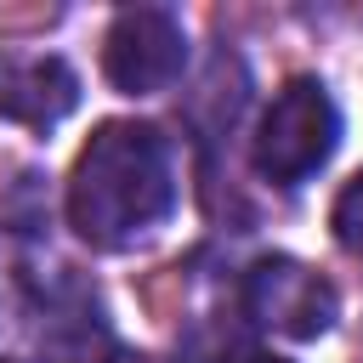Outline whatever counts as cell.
Masks as SVG:
<instances>
[{"mask_svg": "<svg viewBox=\"0 0 363 363\" xmlns=\"http://www.w3.org/2000/svg\"><path fill=\"white\" fill-rule=\"evenodd\" d=\"M11 312H28V318H23V346H17V357L45 363V357L68 352V340L85 335L79 318L91 312V301L74 289L68 267H57L51 255L40 261V255L23 250V244H0V318L11 323ZM6 323H0V329H6Z\"/></svg>", "mask_w": 363, "mask_h": 363, "instance_id": "cell-2", "label": "cell"}, {"mask_svg": "<svg viewBox=\"0 0 363 363\" xmlns=\"http://www.w3.org/2000/svg\"><path fill=\"white\" fill-rule=\"evenodd\" d=\"M108 363H153V357H108Z\"/></svg>", "mask_w": 363, "mask_h": 363, "instance_id": "cell-9", "label": "cell"}, {"mask_svg": "<svg viewBox=\"0 0 363 363\" xmlns=\"http://www.w3.org/2000/svg\"><path fill=\"white\" fill-rule=\"evenodd\" d=\"M335 142H340V108L323 91V79H289L267 102L250 153H255V170L267 182L295 187V182H306L312 170L329 164Z\"/></svg>", "mask_w": 363, "mask_h": 363, "instance_id": "cell-3", "label": "cell"}, {"mask_svg": "<svg viewBox=\"0 0 363 363\" xmlns=\"http://www.w3.org/2000/svg\"><path fill=\"white\" fill-rule=\"evenodd\" d=\"M335 238H340V250L346 255H363V170L340 187V199H335Z\"/></svg>", "mask_w": 363, "mask_h": 363, "instance_id": "cell-7", "label": "cell"}, {"mask_svg": "<svg viewBox=\"0 0 363 363\" xmlns=\"http://www.w3.org/2000/svg\"><path fill=\"white\" fill-rule=\"evenodd\" d=\"M176 210L170 147L153 125L108 119L68 176V227L96 250H125Z\"/></svg>", "mask_w": 363, "mask_h": 363, "instance_id": "cell-1", "label": "cell"}, {"mask_svg": "<svg viewBox=\"0 0 363 363\" xmlns=\"http://www.w3.org/2000/svg\"><path fill=\"white\" fill-rule=\"evenodd\" d=\"M74 108H79V79L62 57H0V113L6 119L28 125V130H51Z\"/></svg>", "mask_w": 363, "mask_h": 363, "instance_id": "cell-6", "label": "cell"}, {"mask_svg": "<svg viewBox=\"0 0 363 363\" xmlns=\"http://www.w3.org/2000/svg\"><path fill=\"white\" fill-rule=\"evenodd\" d=\"M244 363H284V357H272V352H250Z\"/></svg>", "mask_w": 363, "mask_h": 363, "instance_id": "cell-8", "label": "cell"}, {"mask_svg": "<svg viewBox=\"0 0 363 363\" xmlns=\"http://www.w3.org/2000/svg\"><path fill=\"white\" fill-rule=\"evenodd\" d=\"M244 312L261 329H278L289 340H318L340 318V295L306 261H295V255H261L244 272Z\"/></svg>", "mask_w": 363, "mask_h": 363, "instance_id": "cell-5", "label": "cell"}, {"mask_svg": "<svg viewBox=\"0 0 363 363\" xmlns=\"http://www.w3.org/2000/svg\"><path fill=\"white\" fill-rule=\"evenodd\" d=\"M187 68V34L164 6H125L102 34V74L125 96H159Z\"/></svg>", "mask_w": 363, "mask_h": 363, "instance_id": "cell-4", "label": "cell"}]
</instances>
